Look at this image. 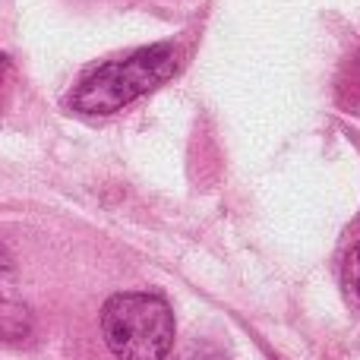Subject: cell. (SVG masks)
Returning <instances> with one entry per match:
<instances>
[{
  "label": "cell",
  "mask_w": 360,
  "mask_h": 360,
  "mask_svg": "<svg viewBox=\"0 0 360 360\" xmlns=\"http://www.w3.org/2000/svg\"><path fill=\"white\" fill-rule=\"evenodd\" d=\"M32 332L29 307L19 304L13 291V259L6 247L0 243V338L4 342H19Z\"/></svg>",
  "instance_id": "3957f363"
},
{
  "label": "cell",
  "mask_w": 360,
  "mask_h": 360,
  "mask_svg": "<svg viewBox=\"0 0 360 360\" xmlns=\"http://www.w3.org/2000/svg\"><path fill=\"white\" fill-rule=\"evenodd\" d=\"M342 281H345V294H348V300L354 307H360V243L348 253V259H345Z\"/></svg>",
  "instance_id": "277c9868"
},
{
  "label": "cell",
  "mask_w": 360,
  "mask_h": 360,
  "mask_svg": "<svg viewBox=\"0 0 360 360\" xmlns=\"http://www.w3.org/2000/svg\"><path fill=\"white\" fill-rule=\"evenodd\" d=\"M101 335L117 360H165L174 345V313L155 294H114L101 310Z\"/></svg>",
  "instance_id": "7a4b0ae2"
},
{
  "label": "cell",
  "mask_w": 360,
  "mask_h": 360,
  "mask_svg": "<svg viewBox=\"0 0 360 360\" xmlns=\"http://www.w3.org/2000/svg\"><path fill=\"white\" fill-rule=\"evenodd\" d=\"M4 67H6V60H4V54H0V73H4Z\"/></svg>",
  "instance_id": "8992f818"
},
{
  "label": "cell",
  "mask_w": 360,
  "mask_h": 360,
  "mask_svg": "<svg viewBox=\"0 0 360 360\" xmlns=\"http://www.w3.org/2000/svg\"><path fill=\"white\" fill-rule=\"evenodd\" d=\"M177 360H231L224 354L221 348H215V345L209 342H190L184 351L177 354Z\"/></svg>",
  "instance_id": "5b68a950"
},
{
  "label": "cell",
  "mask_w": 360,
  "mask_h": 360,
  "mask_svg": "<svg viewBox=\"0 0 360 360\" xmlns=\"http://www.w3.org/2000/svg\"><path fill=\"white\" fill-rule=\"evenodd\" d=\"M177 70L174 44H149L127 57L108 60L101 67L89 70L76 89L70 92V108L79 114H114L127 108L130 101L143 98L146 92L158 89L165 79H171Z\"/></svg>",
  "instance_id": "6da1fadb"
}]
</instances>
